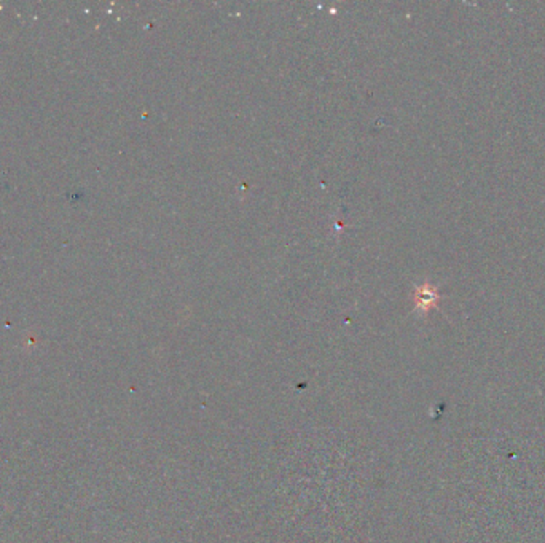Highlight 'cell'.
Returning <instances> with one entry per match:
<instances>
[{"mask_svg":"<svg viewBox=\"0 0 545 543\" xmlns=\"http://www.w3.org/2000/svg\"><path fill=\"white\" fill-rule=\"evenodd\" d=\"M439 300H440V295H439V290H437L435 285L426 283L423 285L416 287V290H415L416 309L423 312V314L429 312L432 307H437Z\"/></svg>","mask_w":545,"mask_h":543,"instance_id":"1","label":"cell"}]
</instances>
